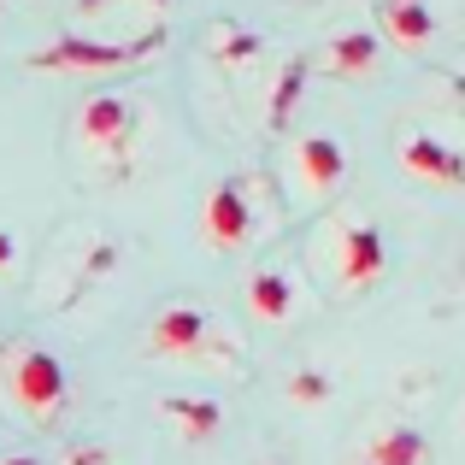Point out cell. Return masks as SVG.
<instances>
[{"instance_id": "obj_3", "label": "cell", "mask_w": 465, "mask_h": 465, "mask_svg": "<svg viewBox=\"0 0 465 465\" xmlns=\"http://www.w3.org/2000/svg\"><path fill=\"white\" fill-rule=\"evenodd\" d=\"M0 371H6V389L35 424H54L71 401V377L59 365V353L47 348H0Z\"/></svg>"}, {"instance_id": "obj_2", "label": "cell", "mask_w": 465, "mask_h": 465, "mask_svg": "<svg viewBox=\"0 0 465 465\" xmlns=\"http://www.w3.org/2000/svg\"><path fill=\"white\" fill-rule=\"evenodd\" d=\"M165 42V30H148L136 42H101V35H59L42 54H30V71H54V77H101V71H130Z\"/></svg>"}, {"instance_id": "obj_18", "label": "cell", "mask_w": 465, "mask_h": 465, "mask_svg": "<svg viewBox=\"0 0 465 465\" xmlns=\"http://www.w3.org/2000/svg\"><path fill=\"white\" fill-rule=\"evenodd\" d=\"M113 454H106V448H77V454H71V465H106Z\"/></svg>"}, {"instance_id": "obj_13", "label": "cell", "mask_w": 465, "mask_h": 465, "mask_svg": "<svg viewBox=\"0 0 465 465\" xmlns=\"http://www.w3.org/2000/svg\"><path fill=\"white\" fill-rule=\"evenodd\" d=\"M201 42H206V54H213L224 71H248L253 59H260V47H265L260 35H253V30H242V24H206V35H201Z\"/></svg>"}, {"instance_id": "obj_5", "label": "cell", "mask_w": 465, "mask_h": 465, "mask_svg": "<svg viewBox=\"0 0 465 465\" xmlns=\"http://www.w3.org/2000/svg\"><path fill=\"white\" fill-rule=\"evenodd\" d=\"M253 194H248V183L242 177H224L213 194H206V206H201V236H206V248L213 253H242L253 242Z\"/></svg>"}, {"instance_id": "obj_12", "label": "cell", "mask_w": 465, "mask_h": 465, "mask_svg": "<svg viewBox=\"0 0 465 465\" xmlns=\"http://www.w3.org/2000/svg\"><path fill=\"white\" fill-rule=\"evenodd\" d=\"M248 312L265 318V324H289L295 318V277L283 265H260L248 277Z\"/></svg>"}, {"instance_id": "obj_11", "label": "cell", "mask_w": 465, "mask_h": 465, "mask_svg": "<svg viewBox=\"0 0 465 465\" xmlns=\"http://www.w3.org/2000/svg\"><path fill=\"white\" fill-rule=\"evenodd\" d=\"M159 412H165V424L183 436V442H194V448H206L218 430H224V407H218L213 395H165Z\"/></svg>"}, {"instance_id": "obj_17", "label": "cell", "mask_w": 465, "mask_h": 465, "mask_svg": "<svg viewBox=\"0 0 465 465\" xmlns=\"http://www.w3.org/2000/svg\"><path fill=\"white\" fill-rule=\"evenodd\" d=\"M12 265H18V236L0 230V277H12Z\"/></svg>"}, {"instance_id": "obj_8", "label": "cell", "mask_w": 465, "mask_h": 465, "mask_svg": "<svg viewBox=\"0 0 465 465\" xmlns=\"http://www.w3.org/2000/svg\"><path fill=\"white\" fill-rule=\"evenodd\" d=\"M377 30H383V42H395L401 54H430L442 24H436L430 0H377Z\"/></svg>"}, {"instance_id": "obj_14", "label": "cell", "mask_w": 465, "mask_h": 465, "mask_svg": "<svg viewBox=\"0 0 465 465\" xmlns=\"http://www.w3.org/2000/svg\"><path fill=\"white\" fill-rule=\"evenodd\" d=\"M371 460L377 465H430V442H424L412 424H389L371 442Z\"/></svg>"}, {"instance_id": "obj_1", "label": "cell", "mask_w": 465, "mask_h": 465, "mask_svg": "<svg viewBox=\"0 0 465 465\" xmlns=\"http://www.w3.org/2000/svg\"><path fill=\"white\" fill-rule=\"evenodd\" d=\"M318 265H330V283L336 289H371L389 272V242L371 218H330L324 236H318Z\"/></svg>"}, {"instance_id": "obj_6", "label": "cell", "mask_w": 465, "mask_h": 465, "mask_svg": "<svg viewBox=\"0 0 465 465\" xmlns=\"http://www.w3.org/2000/svg\"><path fill=\"white\" fill-rule=\"evenodd\" d=\"M401 171L419 183H430V189H465V153L454 148V142L430 136V130H412V136H401Z\"/></svg>"}, {"instance_id": "obj_20", "label": "cell", "mask_w": 465, "mask_h": 465, "mask_svg": "<svg viewBox=\"0 0 465 465\" xmlns=\"http://www.w3.org/2000/svg\"><path fill=\"white\" fill-rule=\"evenodd\" d=\"M148 6H153V12H159V6H165V0H148Z\"/></svg>"}, {"instance_id": "obj_7", "label": "cell", "mask_w": 465, "mask_h": 465, "mask_svg": "<svg viewBox=\"0 0 465 465\" xmlns=\"http://www.w3.org/2000/svg\"><path fill=\"white\" fill-rule=\"evenodd\" d=\"M295 183H301V194H312V201L336 194L341 183H348V148H341V136H330V130L301 136L295 142Z\"/></svg>"}, {"instance_id": "obj_4", "label": "cell", "mask_w": 465, "mask_h": 465, "mask_svg": "<svg viewBox=\"0 0 465 465\" xmlns=\"http://www.w3.org/2000/svg\"><path fill=\"white\" fill-rule=\"evenodd\" d=\"M136 124H142L136 101L118 94V89H94L89 101L77 106V142L101 159H124L130 142H136Z\"/></svg>"}, {"instance_id": "obj_19", "label": "cell", "mask_w": 465, "mask_h": 465, "mask_svg": "<svg viewBox=\"0 0 465 465\" xmlns=\"http://www.w3.org/2000/svg\"><path fill=\"white\" fill-rule=\"evenodd\" d=\"M0 465H42V460H35V454H6Z\"/></svg>"}, {"instance_id": "obj_21", "label": "cell", "mask_w": 465, "mask_h": 465, "mask_svg": "<svg viewBox=\"0 0 465 465\" xmlns=\"http://www.w3.org/2000/svg\"><path fill=\"white\" fill-rule=\"evenodd\" d=\"M360 465H377V460H371V454H365V460H360Z\"/></svg>"}, {"instance_id": "obj_22", "label": "cell", "mask_w": 465, "mask_h": 465, "mask_svg": "<svg viewBox=\"0 0 465 465\" xmlns=\"http://www.w3.org/2000/svg\"><path fill=\"white\" fill-rule=\"evenodd\" d=\"M0 6H6V0H0Z\"/></svg>"}, {"instance_id": "obj_15", "label": "cell", "mask_w": 465, "mask_h": 465, "mask_svg": "<svg viewBox=\"0 0 465 465\" xmlns=\"http://www.w3.org/2000/svg\"><path fill=\"white\" fill-rule=\"evenodd\" d=\"M301 89H307V59H289L283 83H272V101H265V124L272 130H289V118L301 106Z\"/></svg>"}, {"instance_id": "obj_16", "label": "cell", "mask_w": 465, "mask_h": 465, "mask_svg": "<svg viewBox=\"0 0 465 465\" xmlns=\"http://www.w3.org/2000/svg\"><path fill=\"white\" fill-rule=\"evenodd\" d=\"M289 401H295V407H318V401H330V377L324 371H295L289 377Z\"/></svg>"}, {"instance_id": "obj_10", "label": "cell", "mask_w": 465, "mask_h": 465, "mask_svg": "<svg viewBox=\"0 0 465 465\" xmlns=\"http://www.w3.org/2000/svg\"><path fill=\"white\" fill-rule=\"evenodd\" d=\"M206 336H213V318L201 307H165V312H153V324H148V348L159 360H194V353L206 348Z\"/></svg>"}, {"instance_id": "obj_9", "label": "cell", "mask_w": 465, "mask_h": 465, "mask_svg": "<svg viewBox=\"0 0 465 465\" xmlns=\"http://www.w3.org/2000/svg\"><path fill=\"white\" fill-rule=\"evenodd\" d=\"M377 59H383V30H365V24H348L318 47V71L330 77H371Z\"/></svg>"}]
</instances>
